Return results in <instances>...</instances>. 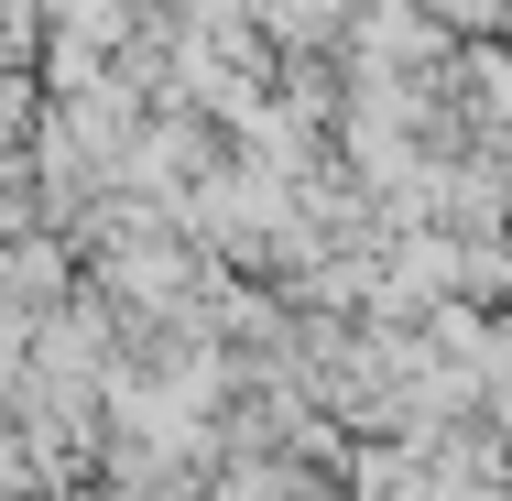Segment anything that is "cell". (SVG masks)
<instances>
[{"label":"cell","mask_w":512,"mask_h":501,"mask_svg":"<svg viewBox=\"0 0 512 501\" xmlns=\"http://www.w3.org/2000/svg\"><path fill=\"white\" fill-rule=\"evenodd\" d=\"M349 491L360 501H425V436H371V447H349Z\"/></svg>","instance_id":"1"}]
</instances>
